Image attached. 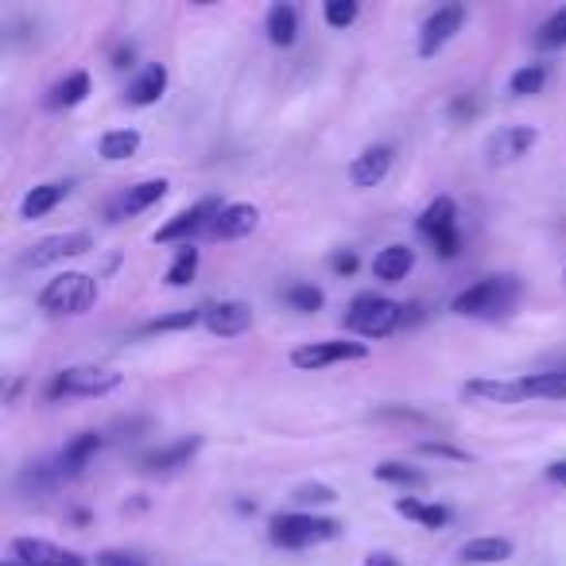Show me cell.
Instances as JSON below:
<instances>
[{
  "mask_svg": "<svg viewBox=\"0 0 566 566\" xmlns=\"http://www.w3.org/2000/svg\"><path fill=\"white\" fill-rule=\"evenodd\" d=\"M465 396H478L485 403H527V400H566V373L547 369V373H524L512 380H493L478 377L465 380Z\"/></svg>",
  "mask_w": 566,
  "mask_h": 566,
  "instance_id": "cell-1",
  "label": "cell"
},
{
  "mask_svg": "<svg viewBox=\"0 0 566 566\" xmlns=\"http://www.w3.org/2000/svg\"><path fill=\"white\" fill-rule=\"evenodd\" d=\"M346 535V524L334 516H315V512H280L268 524V539L283 551H307V547H323Z\"/></svg>",
  "mask_w": 566,
  "mask_h": 566,
  "instance_id": "cell-2",
  "label": "cell"
},
{
  "mask_svg": "<svg viewBox=\"0 0 566 566\" xmlns=\"http://www.w3.org/2000/svg\"><path fill=\"white\" fill-rule=\"evenodd\" d=\"M516 300H520L516 275H485V280H478L473 287L458 292L450 311L462 318H504V315H512Z\"/></svg>",
  "mask_w": 566,
  "mask_h": 566,
  "instance_id": "cell-3",
  "label": "cell"
},
{
  "mask_svg": "<svg viewBox=\"0 0 566 566\" xmlns=\"http://www.w3.org/2000/svg\"><path fill=\"white\" fill-rule=\"evenodd\" d=\"M408 323V307L396 300H385V295H357L354 303H349V315H346V326L357 334V338H388V334H396L400 326Z\"/></svg>",
  "mask_w": 566,
  "mask_h": 566,
  "instance_id": "cell-4",
  "label": "cell"
},
{
  "mask_svg": "<svg viewBox=\"0 0 566 566\" xmlns=\"http://www.w3.org/2000/svg\"><path fill=\"white\" fill-rule=\"evenodd\" d=\"M97 295H102V287H97L94 275L86 272H59L55 280H48V287L40 292V311H48V315H86V311H94Z\"/></svg>",
  "mask_w": 566,
  "mask_h": 566,
  "instance_id": "cell-5",
  "label": "cell"
},
{
  "mask_svg": "<svg viewBox=\"0 0 566 566\" xmlns=\"http://www.w3.org/2000/svg\"><path fill=\"white\" fill-rule=\"evenodd\" d=\"M416 229H419V237H427V241L434 244V252H439L442 260H454L458 249H462V233H458V202H454V198H447V195L434 198V202L416 218Z\"/></svg>",
  "mask_w": 566,
  "mask_h": 566,
  "instance_id": "cell-6",
  "label": "cell"
},
{
  "mask_svg": "<svg viewBox=\"0 0 566 566\" xmlns=\"http://www.w3.org/2000/svg\"><path fill=\"white\" fill-rule=\"evenodd\" d=\"M369 357V342H354V338H331V342H307V346L292 349V369L300 373H318L331 369V365H346V361H365Z\"/></svg>",
  "mask_w": 566,
  "mask_h": 566,
  "instance_id": "cell-7",
  "label": "cell"
},
{
  "mask_svg": "<svg viewBox=\"0 0 566 566\" xmlns=\"http://www.w3.org/2000/svg\"><path fill=\"white\" fill-rule=\"evenodd\" d=\"M125 385L117 369H102V365H74V369H63L55 380H51L48 396L59 400V396H109Z\"/></svg>",
  "mask_w": 566,
  "mask_h": 566,
  "instance_id": "cell-8",
  "label": "cell"
},
{
  "mask_svg": "<svg viewBox=\"0 0 566 566\" xmlns=\"http://www.w3.org/2000/svg\"><path fill=\"white\" fill-rule=\"evenodd\" d=\"M94 249V237L86 229H71V233H51L43 241H35L32 249L20 256V268L24 272H40V268H51V264H63L71 256H82V252Z\"/></svg>",
  "mask_w": 566,
  "mask_h": 566,
  "instance_id": "cell-9",
  "label": "cell"
},
{
  "mask_svg": "<svg viewBox=\"0 0 566 566\" xmlns=\"http://www.w3.org/2000/svg\"><path fill=\"white\" fill-rule=\"evenodd\" d=\"M218 213H221L218 198H202V202H195L190 210H179L171 221H164V226L151 233V244H190V237L210 229V221L218 218Z\"/></svg>",
  "mask_w": 566,
  "mask_h": 566,
  "instance_id": "cell-10",
  "label": "cell"
},
{
  "mask_svg": "<svg viewBox=\"0 0 566 566\" xmlns=\"http://www.w3.org/2000/svg\"><path fill=\"white\" fill-rule=\"evenodd\" d=\"M9 555L20 566H90L86 555H78L71 547H59L51 539H40V535H17L9 543Z\"/></svg>",
  "mask_w": 566,
  "mask_h": 566,
  "instance_id": "cell-11",
  "label": "cell"
},
{
  "mask_svg": "<svg viewBox=\"0 0 566 566\" xmlns=\"http://www.w3.org/2000/svg\"><path fill=\"white\" fill-rule=\"evenodd\" d=\"M462 28H465V4H458L454 0V4L434 9L431 17L423 20V28H419V59L439 55V51L447 48Z\"/></svg>",
  "mask_w": 566,
  "mask_h": 566,
  "instance_id": "cell-12",
  "label": "cell"
},
{
  "mask_svg": "<svg viewBox=\"0 0 566 566\" xmlns=\"http://www.w3.org/2000/svg\"><path fill=\"white\" fill-rule=\"evenodd\" d=\"M535 140H539V128H532V125L496 128V133L489 136V144H485V156H489V164H493V167L516 164V159H524L527 151L535 148Z\"/></svg>",
  "mask_w": 566,
  "mask_h": 566,
  "instance_id": "cell-13",
  "label": "cell"
},
{
  "mask_svg": "<svg viewBox=\"0 0 566 566\" xmlns=\"http://www.w3.org/2000/svg\"><path fill=\"white\" fill-rule=\"evenodd\" d=\"M206 315L202 326L218 338H237V334H249L252 331V307L241 300H218V303H206Z\"/></svg>",
  "mask_w": 566,
  "mask_h": 566,
  "instance_id": "cell-14",
  "label": "cell"
},
{
  "mask_svg": "<svg viewBox=\"0 0 566 566\" xmlns=\"http://www.w3.org/2000/svg\"><path fill=\"white\" fill-rule=\"evenodd\" d=\"M256 229H260V206L229 202V206H221V213L210 221L206 233H210L213 241H241V237L256 233Z\"/></svg>",
  "mask_w": 566,
  "mask_h": 566,
  "instance_id": "cell-15",
  "label": "cell"
},
{
  "mask_svg": "<svg viewBox=\"0 0 566 566\" xmlns=\"http://www.w3.org/2000/svg\"><path fill=\"white\" fill-rule=\"evenodd\" d=\"M202 450V434H187V439H175L167 447H156L140 458V470L144 473H171L179 465L195 462V454Z\"/></svg>",
  "mask_w": 566,
  "mask_h": 566,
  "instance_id": "cell-16",
  "label": "cell"
},
{
  "mask_svg": "<svg viewBox=\"0 0 566 566\" xmlns=\"http://www.w3.org/2000/svg\"><path fill=\"white\" fill-rule=\"evenodd\" d=\"M388 171H392V148H388V144H373L361 156H354V164H349V182H354L357 190H369V187H380V182L388 179Z\"/></svg>",
  "mask_w": 566,
  "mask_h": 566,
  "instance_id": "cell-17",
  "label": "cell"
},
{
  "mask_svg": "<svg viewBox=\"0 0 566 566\" xmlns=\"http://www.w3.org/2000/svg\"><path fill=\"white\" fill-rule=\"evenodd\" d=\"M71 190H74V182L71 179H63V182H40V187H32L24 198H20V218L24 221H40V218H48L51 210H55L63 198H71Z\"/></svg>",
  "mask_w": 566,
  "mask_h": 566,
  "instance_id": "cell-18",
  "label": "cell"
},
{
  "mask_svg": "<svg viewBox=\"0 0 566 566\" xmlns=\"http://www.w3.org/2000/svg\"><path fill=\"white\" fill-rule=\"evenodd\" d=\"M164 94H167V66L164 63H148L133 82H128L125 102L133 105V109H148V105H156Z\"/></svg>",
  "mask_w": 566,
  "mask_h": 566,
  "instance_id": "cell-19",
  "label": "cell"
},
{
  "mask_svg": "<svg viewBox=\"0 0 566 566\" xmlns=\"http://www.w3.org/2000/svg\"><path fill=\"white\" fill-rule=\"evenodd\" d=\"M512 539H504V535H478V539H465L462 547H458V558H462L465 566H496V563H509L512 558Z\"/></svg>",
  "mask_w": 566,
  "mask_h": 566,
  "instance_id": "cell-20",
  "label": "cell"
},
{
  "mask_svg": "<svg viewBox=\"0 0 566 566\" xmlns=\"http://www.w3.org/2000/svg\"><path fill=\"white\" fill-rule=\"evenodd\" d=\"M97 450H102V434H97V431L74 434V439L66 442V447L55 454V462H59V470H63V478H78V473L86 470L90 462H94Z\"/></svg>",
  "mask_w": 566,
  "mask_h": 566,
  "instance_id": "cell-21",
  "label": "cell"
},
{
  "mask_svg": "<svg viewBox=\"0 0 566 566\" xmlns=\"http://www.w3.org/2000/svg\"><path fill=\"white\" fill-rule=\"evenodd\" d=\"M411 268H416V249L411 244H385L373 256V275L385 283H400L403 275H411Z\"/></svg>",
  "mask_w": 566,
  "mask_h": 566,
  "instance_id": "cell-22",
  "label": "cell"
},
{
  "mask_svg": "<svg viewBox=\"0 0 566 566\" xmlns=\"http://www.w3.org/2000/svg\"><path fill=\"white\" fill-rule=\"evenodd\" d=\"M63 470H59V462L51 458V462H32V465H24L20 470V478H17V493H24V496H48V493H55L59 485H63Z\"/></svg>",
  "mask_w": 566,
  "mask_h": 566,
  "instance_id": "cell-23",
  "label": "cell"
},
{
  "mask_svg": "<svg viewBox=\"0 0 566 566\" xmlns=\"http://www.w3.org/2000/svg\"><path fill=\"white\" fill-rule=\"evenodd\" d=\"M396 512H400L403 520H416V524L427 527V532H442V527L450 524V509H447V504L419 501V496H400V501H396Z\"/></svg>",
  "mask_w": 566,
  "mask_h": 566,
  "instance_id": "cell-24",
  "label": "cell"
},
{
  "mask_svg": "<svg viewBox=\"0 0 566 566\" xmlns=\"http://www.w3.org/2000/svg\"><path fill=\"white\" fill-rule=\"evenodd\" d=\"M167 190H171V182H167V179L133 182V187L125 190V198H120V213H125V218H136V213H144V210H151L156 202H164Z\"/></svg>",
  "mask_w": 566,
  "mask_h": 566,
  "instance_id": "cell-25",
  "label": "cell"
},
{
  "mask_svg": "<svg viewBox=\"0 0 566 566\" xmlns=\"http://www.w3.org/2000/svg\"><path fill=\"white\" fill-rule=\"evenodd\" d=\"M264 32L275 48H292V43L300 40V12H295L292 4H272L264 20Z\"/></svg>",
  "mask_w": 566,
  "mask_h": 566,
  "instance_id": "cell-26",
  "label": "cell"
},
{
  "mask_svg": "<svg viewBox=\"0 0 566 566\" xmlns=\"http://www.w3.org/2000/svg\"><path fill=\"white\" fill-rule=\"evenodd\" d=\"M140 140L144 136L136 133V128H109V133H102V140H97V156H102L105 164H120V159H133L136 151H140Z\"/></svg>",
  "mask_w": 566,
  "mask_h": 566,
  "instance_id": "cell-27",
  "label": "cell"
},
{
  "mask_svg": "<svg viewBox=\"0 0 566 566\" xmlns=\"http://www.w3.org/2000/svg\"><path fill=\"white\" fill-rule=\"evenodd\" d=\"M90 90H94V82H90V74H86V71H74V74H66V78L59 82L55 90H51L48 105H51V109H74V105L86 102Z\"/></svg>",
  "mask_w": 566,
  "mask_h": 566,
  "instance_id": "cell-28",
  "label": "cell"
},
{
  "mask_svg": "<svg viewBox=\"0 0 566 566\" xmlns=\"http://www.w3.org/2000/svg\"><path fill=\"white\" fill-rule=\"evenodd\" d=\"M547 63H524L520 71H512L509 78V94L512 97H535L543 94V86H547Z\"/></svg>",
  "mask_w": 566,
  "mask_h": 566,
  "instance_id": "cell-29",
  "label": "cell"
},
{
  "mask_svg": "<svg viewBox=\"0 0 566 566\" xmlns=\"http://www.w3.org/2000/svg\"><path fill=\"white\" fill-rule=\"evenodd\" d=\"M283 303L292 311H300V315H315V311L326 307V295L315 283H287V287H283Z\"/></svg>",
  "mask_w": 566,
  "mask_h": 566,
  "instance_id": "cell-30",
  "label": "cell"
},
{
  "mask_svg": "<svg viewBox=\"0 0 566 566\" xmlns=\"http://www.w3.org/2000/svg\"><path fill=\"white\" fill-rule=\"evenodd\" d=\"M373 478L385 481V485H403V489H423L427 485V473L416 470V465H403V462L373 465Z\"/></svg>",
  "mask_w": 566,
  "mask_h": 566,
  "instance_id": "cell-31",
  "label": "cell"
},
{
  "mask_svg": "<svg viewBox=\"0 0 566 566\" xmlns=\"http://www.w3.org/2000/svg\"><path fill=\"white\" fill-rule=\"evenodd\" d=\"M198 275V249L195 244H182L179 252H175L171 268L164 272V283L167 287H187V283H195Z\"/></svg>",
  "mask_w": 566,
  "mask_h": 566,
  "instance_id": "cell-32",
  "label": "cell"
},
{
  "mask_svg": "<svg viewBox=\"0 0 566 566\" xmlns=\"http://www.w3.org/2000/svg\"><path fill=\"white\" fill-rule=\"evenodd\" d=\"M206 311L202 307H190V311H171V315H159L144 326V334H179V331H190V326L202 323Z\"/></svg>",
  "mask_w": 566,
  "mask_h": 566,
  "instance_id": "cell-33",
  "label": "cell"
},
{
  "mask_svg": "<svg viewBox=\"0 0 566 566\" xmlns=\"http://www.w3.org/2000/svg\"><path fill=\"white\" fill-rule=\"evenodd\" d=\"M535 48H543V51L566 48V4L558 12H551L547 20H543V28L535 32Z\"/></svg>",
  "mask_w": 566,
  "mask_h": 566,
  "instance_id": "cell-34",
  "label": "cell"
},
{
  "mask_svg": "<svg viewBox=\"0 0 566 566\" xmlns=\"http://www.w3.org/2000/svg\"><path fill=\"white\" fill-rule=\"evenodd\" d=\"M357 17H361V4H357V0H326L323 4V20L334 32H346Z\"/></svg>",
  "mask_w": 566,
  "mask_h": 566,
  "instance_id": "cell-35",
  "label": "cell"
},
{
  "mask_svg": "<svg viewBox=\"0 0 566 566\" xmlns=\"http://www.w3.org/2000/svg\"><path fill=\"white\" fill-rule=\"evenodd\" d=\"M94 566H148V558H140L136 551H117V547H109V551H97V555H94Z\"/></svg>",
  "mask_w": 566,
  "mask_h": 566,
  "instance_id": "cell-36",
  "label": "cell"
},
{
  "mask_svg": "<svg viewBox=\"0 0 566 566\" xmlns=\"http://www.w3.org/2000/svg\"><path fill=\"white\" fill-rule=\"evenodd\" d=\"M292 501H300V504H331V501H338V493H334L331 485H300L292 493Z\"/></svg>",
  "mask_w": 566,
  "mask_h": 566,
  "instance_id": "cell-37",
  "label": "cell"
},
{
  "mask_svg": "<svg viewBox=\"0 0 566 566\" xmlns=\"http://www.w3.org/2000/svg\"><path fill=\"white\" fill-rule=\"evenodd\" d=\"M419 454H434V458H450V462H470V454L450 442H419Z\"/></svg>",
  "mask_w": 566,
  "mask_h": 566,
  "instance_id": "cell-38",
  "label": "cell"
},
{
  "mask_svg": "<svg viewBox=\"0 0 566 566\" xmlns=\"http://www.w3.org/2000/svg\"><path fill=\"white\" fill-rule=\"evenodd\" d=\"M357 264H361V260H357V252H354V249H342V252H334V256H331V268H334L338 275H346V280L357 272Z\"/></svg>",
  "mask_w": 566,
  "mask_h": 566,
  "instance_id": "cell-39",
  "label": "cell"
},
{
  "mask_svg": "<svg viewBox=\"0 0 566 566\" xmlns=\"http://www.w3.org/2000/svg\"><path fill=\"white\" fill-rule=\"evenodd\" d=\"M473 113H478V102H473L470 94H465V97H454V102H450V120H470Z\"/></svg>",
  "mask_w": 566,
  "mask_h": 566,
  "instance_id": "cell-40",
  "label": "cell"
},
{
  "mask_svg": "<svg viewBox=\"0 0 566 566\" xmlns=\"http://www.w3.org/2000/svg\"><path fill=\"white\" fill-rule=\"evenodd\" d=\"M543 478L547 481H555V485H563L566 489V458H555V462L543 470Z\"/></svg>",
  "mask_w": 566,
  "mask_h": 566,
  "instance_id": "cell-41",
  "label": "cell"
},
{
  "mask_svg": "<svg viewBox=\"0 0 566 566\" xmlns=\"http://www.w3.org/2000/svg\"><path fill=\"white\" fill-rule=\"evenodd\" d=\"M365 566H403L396 555H388V551H373L369 558H365Z\"/></svg>",
  "mask_w": 566,
  "mask_h": 566,
  "instance_id": "cell-42",
  "label": "cell"
},
{
  "mask_svg": "<svg viewBox=\"0 0 566 566\" xmlns=\"http://www.w3.org/2000/svg\"><path fill=\"white\" fill-rule=\"evenodd\" d=\"M113 66H117V71H128V66H133V48H120L117 55H113Z\"/></svg>",
  "mask_w": 566,
  "mask_h": 566,
  "instance_id": "cell-43",
  "label": "cell"
},
{
  "mask_svg": "<svg viewBox=\"0 0 566 566\" xmlns=\"http://www.w3.org/2000/svg\"><path fill=\"white\" fill-rule=\"evenodd\" d=\"M551 369H563V373H566V354H558V357H555V365H551Z\"/></svg>",
  "mask_w": 566,
  "mask_h": 566,
  "instance_id": "cell-44",
  "label": "cell"
},
{
  "mask_svg": "<svg viewBox=\"0 0 566 566\" xmlns=\"http://www.w3.org/2000/svg\"><path fill=\"white\" fill-rule=\"evenodd\" d=\"M4 566H20V563H17V558H9V563H4Z\"/></svg>",
  "mask_w": 566,
  "mask_h": 566,
  "instance_id": "cell-45",
  "label": "cell"
},
{
  "mask_svg": "<svg viewBox=\"0 0 566 566\" xmlns=\"http://www.w3.org/2000/svg\"><path fill=\"white\" fill-rule=\"evenodd\" d=\"M563 280H566V272H563Z\"/></svg>",
  "mask_w": 566,
  "mask_h": 566,
  "instance_id": "cell-46",
  "label": "cell"
}]
</instances>
